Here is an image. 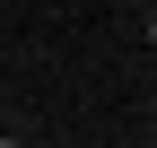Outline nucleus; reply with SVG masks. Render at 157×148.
Segmentation results:
<instances>
[{
  "label": "nucleus",
  "instance_id": "f257e3e1",
  "mask_svg": "<svg viewBox=\"0 0 157 148\" xmlns=\"http://www.w3.org/2000/svg\"><path fill=\"white\" fill-rule=\"evenodd\" d=\"M148 44H157V17H148Z\"/></svg>",
  "mask_w": 157,
  "mask_h": 148
}]
</instances>
